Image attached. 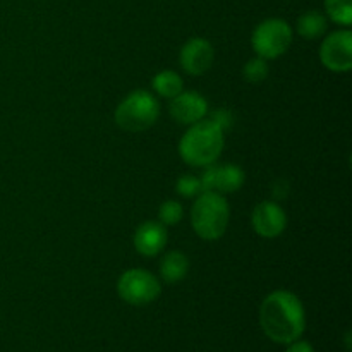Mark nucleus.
I'll use <instances>...</instances> for the list:
<instances>
[{
	"label": "nucleus",
	"mask_w": 352,
	"mask_h": 352,
	"mask_svg": "<svg viewBox=\"0 0 352 352\" xmlns=\"http://www.w3.org/2000/svg\"><path fill=\"white\" fill-rule=\"evenodd\" d=\"M327 28H329V21H327L325 14L320 10H308L298 19V33L305 40H316V38L323 36Z\"/></svg>",
	"instance_id": "obj_14"
},
{
	"label": "nucleus",
	"mask_w": 352,
	"mask_h": 352,
	"mask_svg": "<svg viewBox=\"0 0 352 352\" xmlns=\"http://www.w3.org/2000/svg\"><path fill=\"white\" fill-rule=\"evenodd\" d=\"M203 191H215L220 195L236 192L244 184V172L237 165H208L199 177Z\"/></svg>",
	"instance_id": "obj_9"
},
{
	"label": "nucleus",
	"mask_w": 352,
	"mask_h": 352,
	"mask_svg": "<svg viewBox=\"0 0 352 352\" xmlns=\"http://www.w3.org/2000/svg\"><path fill=\"white\" fill-rule=\"evenodd\" d=\"M181 65L188 74L201 76L212 67L215 52L212 43L205 38H191L181 50Z\"/></svg>",
	"instance_id": "obj_10"
},
{
	"label": "nucleus",
	"mask_w": 352,
	"mask_h": 352,
	"mask_svg": "<svg viewBox=\"0 0 352 352\" xmlns=\"http://www.w3.org/2000/svg\"><path fill=\"white\" fill-rule=\"evenodd\" d=\"M158 217H160V222L164 226H175L182 220L184 217V208L179 201H174V199H168L158 210Z\"/></svg>",
	"instance_id": "obj_18"
},
{
	"label": "nucleus",
	"mask_w": 352,
	"mask_h": 352,
	"mask_svg": "<svg viewBox=\"0 0 352 352\" xmlns=\"http://www.w3.org/2000/svg\"><path fill=\"white\" fill-rule=\"evenodd\" d=\"M285 352H315L313 349V346L309 342H306V340H294V342L287 344V349Z\"/></svg>",
	"instance_id": "obj_21"
},
{
	"label": "nucleus",
	"mask_w": 352,
	"mask_h": 352,
	"mask_svg": "<svg viewBox=\"0 0 352 352\" xmlns=\"http://www.w3.org/2000/svg\"><path fill=\"white\" fill-rule=\"evenodd\" d=\"M153 89L157 95L172 100L179 93L184 91V81L177 72L162 71L153 78Z\"/></svg>",
	"instance_id": "obj_15"
},
{
	"label": "nucleus",
	"mask_w": 352,
	"mask_h": 352,
	"mask_svg": "<svg viewBox=\"0 0 352 352\" xmlns=\"http://www.w3.org/2000/svg\"><path fill=\"white\" fill-rule=\"evenodd\" d=\"M167 229L160 222H144L134 232V248L143 256H157L167 244Z\"/></svg>",
	"instance_id": "obj_12"
},
{
	"label": "nucleus",
	"mask_w": 352,
	"mask_h": 352,
	"mask_svg": "<svg viewBox=\"0 0 352 352\" xmlns=\"http://www.w3.org/2000/svg\"><path fill=\"white\" fill-rule=\"evenodd\" d=\"M253 230L261 237L274 239L278 237L287 227V215L284 208L274 201H261L251 215Z\"/></svg>",
	"instance_id": "obj_8"
},
{
	"label": "nucleus",
	"mask_w": 352,
	"mask_h": 352,
	"mask_svg": "<svg viewBox=\"0 0 352 352\" xmlns=\"http://www.w3.org/2000/svg\"><path fill=\"white\" fill-rule=\"evenodd\" d=\"M177 192L184 196V198L199 196L203 192L201 181H199V177H195V175H182L177 181Z\"/></svg>",
	"instance_id": "obj_19"
},
{
	"label": "nucleus",
	"mask_w": 352,
	"mask_h": 352,
	"mask_svg": "<svg viewBox=\"0 0 352 352\" xmlns=\"http://www.w3.org/2000/svg\"><path fill=\"white\" fill-rule=\"evenodd\" d=\"M226 144V134L217 122L199 120L192 124L179 143V153L188 165L208 167L220 158Z\"/></svg>",
	"instance_id": "obj_2"
},
{
	"label": "nucleus",
	"mask_w": 352,
	"mask_h": 352,
	"mask_svg": "<svg viewBox=\"0 0 352 352\" xmlns=\"http://www.w3.org/2000/svg\"><path fill=\"white\" fill-rule=\"evenodd\" d=\"M320 60L329 71L347 72L352 69V33L339 30L330 33L320 47Z\"/></svg>",
	"instance_id": "obj_7"
},
{
	"label": "nucleus",
	"mask_w": 352,
	"mask_h": 352,
	"mask_svg": "<svg viewBox=\"0 0 352 352\" xmlns=\"http://www.w3.org/2000/svg\"><path fill=\"white\" fill-rule=\"evenodd\" d=\"M230 210L220 192L203 191L191 210V223L195 232L205 241H217L226 234Z\"/></svg>",
	"instance_id": "obj_3"
},
{
	"label": "nucleus",
	"mask_w": 352,
	"mask_h": 352,
	"mask_svg": "<svg viewBox=\"0 0 352 352\" xmlns=\"http://www.w3.org/2000/svg\"><path fill=\"white\" fill-rule=\"evenodd\" d=\"M189 260L181 251H170L167 256L162 260L160 275L167 284H177L188 275Z\"/></svg>",
	"instance_id": "obj_13"
},
{
	"label": "nucleus",
	"mask_w": 352,
	"mask_h": 352,
	"mask_svg": "<svg viewBox=\"0 0 352 352\" xmlns=\"http://www.w3.org/2000/svg\"><path fill=\"white\" fill-rule=\"evenodd\" d=\"M346 349L351 351L352 346H351V332L346 333Z\"/></svg>",
	"instance_id": "obj_22"
},
{
	"label": "nucleus",
	"mask_w": 352,
	"mask_h": 352,
	"mask_svg": "<svg viewBox=\"0 0 352 352\" xmlns=\"http://www.w3.org/2000/svg\"><path fill=\"white\" fill-rule=\"evenodd\" d=\"M325 9L330 19L342 26L352 23V0H325Z\"/></svg>",
	"instance_id": "obj_16"
},
{
	"label": "nucleus",
	"mask_w": 352,
	"mask_h": 352,
	"mask_svg": "<svg viewBox=\"0 0 352 352\" xmlns=\"http://www.w3.org/2000/svg\"><path fill=\"white\" fill-rule=\"evenodd\" d=\"M260 323L265 336L275 344L301 339L306 329V313L301 299L289 291H275L265 298L260 308Z\"/></svg>",
	"instance_id": "obj_1"
},
{
	"label": "nucleus",
	"mask_w": 352,
	"mask_h": 352,
	"mask_svg": "<svg viewBox=\"0 0 352 352\" xmlns=\"http://www.w3.org/2000/svg\"><path fill=\"white\" fill-rule=\"evenodd\" d=\"M158 116V100L144 89H136L119 103L116 110V124L127 133H143L157 122Z\"/></svg>",
	"instance_id": "obj_4"
},
{
	"label": "nucleus",
	"mask_w": 352,
	"mask_h": 352,
	"mask_svg": "<svg viewBox=\"0 0 352 352\" xmlns=\"http://www.w3.org/2000/svg\"><path fill=\"white\" fill-rule=\"evenodd\" d=\"M268 76V65L267 60L261 57H254L251 60H248V64L244 65V78H246L248 82H253V85H258V82H263Z\"/></svg>",
	"instance_id": "obj_17"
},
{
	"label": "nucleus",
	"mask_w": 352,
	"mask_h": 352,
	"mask_svg": "<svg viewBox=\"0 0 352 352\" xmlns=\"http://www.w3.org/2000/svg\"><path fill=\"white\" fill-rule=\"evenodd\" d=\"M170 116L181 124L199 122L208 113V102L196 91H181L177 96L172 98Z\"/></svg>",
	"instance_id": "obj_11"
},
{
	"label": "nucleus",
	"mask_w": 352,
	"mask_h": 352,
	"mask_svg": "<svg viewBox=\"0 0 352 352\" xmlns=\"http://www.w3.org/2000/svg\"><path fill=\"white\" fill-rule=\"evenodd\" d=\"M292 28L278 17H270L258 24L251 36V45L258 57L274 60L284 55L292 45Z\"/></svg>",
	"instance_id": "obj_5"
},
{
	"label": "nucleus",
	"mask_w": 352,
	"mask_h": 352,
	"mask_svg": "<svg viewBox=\"0 0 352 352\" xmlns=\"http://www.w3.org/2000/svg\"><path fill=\"white\" fill-rule=\"evenodd\" d=\"M212 120H213V122L219 124V126L222 127L223 131H226L227 127L232 126V122H234L232 113H230L229 110H227V109H220V110H217V112L213 113V116H212Z\"/></svg>",
	"instance_id": "obj_20"
},
{
	"label": "nucleus",
	"mask_w": 352,
	"mask_h": 352,
	"mask_svg": "<svg viewBox=\"0 0 352 352\" xmlns=\"http://www.w3.org/2000/svg\"><path fill=\"white\" fill-rule=\"evenodd\" d=\"M117 292L120 298L133 306H146L162 294L160 280L143 268H133L124 272L117 282Z\"/></svg>",
	"instance_id": "obj_6"
}]
</instances>
